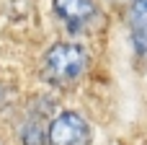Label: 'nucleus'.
Here are the masks:
<instances>
[{
	"label": "nucleus",
	"instance_id": "nucleus-5",
	"mask_svg": "<svg viewBox=\"0 0 147 145\" xmlns=\"http://www.w3.org/2000/svg\"><path fill=\"white\" fill-rule=\"evenodd\" d=\"M21 140L23 145H44V130L39 122H28L23 130H21Z\"/></svg>",
	"mask_w": 147,
	"mask_h": 145
},
{
	"label": "nucleus",
	"instance_id": "nucleus-4",
	"mask_svg": "<svg viewBox=\"0 0 147 145\" xmlns=\"http://www.w3.org/2000/svg\"><path fill=\"white\" fill-rule=\"evenodd\" d=\"M129 23H132V39L137 52L147 54V0L129 3Z\"/></svg>",
	"mask_w": 147,
	"mask_h": 145
},
{
	"label": "nucleus",
	"instance_id": "nucleus-2",
	"mask_svg": "<svg viewBox=\"0 0 147 145\" xmlns=\"http://www.w3.org/2000/svg\"><path fill=\"white\" fill-rule=\"evenodd\" d=\"M47 140L49 145H90L93 130L80 112L67 109L52 119V125L47 130Z\"/></svg>",
	"mask_w": 147,
	"mask_h": 145
},
{
	"label": "nucleus",
	"instance_id": "nucleus-6",
	"mask_svg": "<svg viewBox=\"0 0 147 145\" xmlns=\"http://www.w3.org/2000/svg\"><path fill=\"white\" fill-rule=\"evenodd\" d=\"M0 145H3V143H0Z\"/></svg>",
	"mask_w": 147,
	"mask_h": 145
},
{
	"label": "nucleus",
	"instance_id": "nucleus-1",
	"mask_svg": "<svg viewBox=\"0 0 147 145\" xmlns=\"http://www.w3.org/2000/svg\"><path fill=\"white\" fill-rule=\"evenodd\" d=\"M88 70V52L83 44L75 42H59L44 54V75L52 83L67 86L85 75Z\"/></svg>",
	"mask_w": 147,
	"mask_h": 145
},
{
	"label": "nucleus",
	"instance_id": "nucleus-3",
	"mask_svg": "<svg viewBox=\"0 0 147 145\" xmlns=\"http://www.w3.org/2000/svg\"><path fill=\"white\" fill-rule=\"evenodd\" d=\"M54 13L72 34L90 31L101 21V5L96 0H54Z\"/></svg>",
	"mask_w": 147,
	"mask_h": 145
}]
</instances>
